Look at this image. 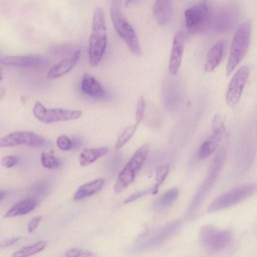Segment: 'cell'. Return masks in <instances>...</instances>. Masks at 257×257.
I'll return each instance as SVG.
<instances>
[{"label": "cell", "instance_id": "13", "mask_svg": "<svg viewBox=\"0 0 257 257\" xmlns=\"http://www.w3.org/2000/svg\"><path fill=\"white\" fill-rule=\"evenodd\" d=\"M184 43L183 32L178 31L173 37L169 64L170 73L172 76L178 72L183 54Z\"/></svg>", "mask_w": 257, "mask_h": 257}, {"label": "cell", "instance_id": "7", "mask_svg": "<svg viewBox=\"0 0 257 257\" xmlns=\"http://www.w3.org/2000/svg\"><path fill=\"white\" fill-rule=\"evenodd\" d=\"M148 150L149 146L146 144L136 151L119 175L114 187L116 193L122 192L134 181L136 176L146 159Z\"/></svg>", "mask_w": 257, "mask_h": 257}, {"label": "cell", "instance_id": "36", "mask_svg": "<svg viewBox=\"0 0 257 257\" xmlns=\"http://www.w3.org/2000/svg\"><path fill=\"white\" fill-rule=\"evenodd\" d=\"M5 197L6 192L4 191L1 190V192H0V198H1V200L2 201Z\"/></svg>", "mask_w": 257, "mask_h": 257}, {"label": "cell", "instance_id": "20", "mask_svg": "<svg viewBox=\"0 0 257 257\" xmlns=\"http://www.w3.org/2000/svg\"><path fill=\"white\" fill-rule=\"evenodd\" d=\"M109 151V148L106 147L85 148L80 154V165L83 167H87L92 164V163L95 162L98 159L106 155Z\"/></svg>", "mask_w": 257, "mask_h": 257}, {"label": "cell", "instance_id": "27", "mask_svg": "<svg viewBox=\"0 0 257 257\" xmlns=\"http://www.w3.org/2000/svg\"><path fill=\"white\" fill-rule=\"evenodd\" d=\"M213 136L220 142L223 139L226 129L224 122L219 115H216L213 122Z\"/></svg>", "mask_w": 257, "mask_h": 257}, {"label": "cell", "instance_id": "24", "mask_svg": "<svg viewBox=\"0 0 257 257\" xmlns=\"http://www.w3.org/2000/svg\"><path fill=\"white\" fill-rule=\"evenodd\" d=\"M178 195V190L176 188L171 189L162 194L157 201V206L160 207H167L172 204Z\"/></svg>", "mask_w": 257, "mask_h": 257}, {"label": "cell", "instance_id": "11", "mask_svg": "<svg viewBox=\"0 0 257 257\" xmlns=\"http://www.w3.org/2000/svg\"><path fill=\"white\" fill-rule=\"evenodd\" d=\"M46 140L41 136L29 131H17L9 134L0 140V147L6 148L25 145L31 147H41Z\"/></svg>", "mask_w": 257, "mask_h": 257}, {"label": "cell", "instance_id": "3", "mask_svg": "<svg viewBox=\"0 0 257 257\" xmlns=\"http://www.w3.org/2000/svg\"><path fill=\"white\" fill-rule=\"evenodd\" d=\"M232 239V233L227 229L221 230L211 225L202 226L199 232L201 246L211 253L221 252L226 248Z\"/></svg>", "mask_w": 257, "mask_h": 257}, {"label": "cell", "instance_id": "9", "mask_svg": "<svg viewBox=\"0 0 257 257\" xmlns=\"http://www.w3.org/2000/svg\"><path fill=\"white\" fill-rule=\"evenodd\" d=\"M209 17L206 0H200L198 4L185 11L186 27L191 32H200L207 27Z\"/></svg>", "mask_w": 257, "mask_h": 257}, {"label": "cell", "instance_id": "34", "mask_svg": "<svg viewBox=\"0 0 257 257\" xmlns=\"http://www.w3.org/2000/svg\"><path fill=\"white\" fill-rule=\"evenodd\" d=\"M41 216H37L32 219L28 226V231L29 233L32 232L37 228L39 223L42 220Z\"/></svg>", "mask_w": 257, "mask_h": 257}, {"label": "cell", "instance_id": "4", "mask_svg": "<svg viewBox=\"0 0 257 257\" xmlns=\"http://www.w3.org/2000/svg\"><path fill=\"white\" fill-rule=\"evenodd\" d=\"M226 153L223 149L218 153L212 163L207 176L196 193L189 209V215L194 214L203 201L204 199L212 190L224 166Z\"/></svg>", "mask_w": 257, "mask_h": 257}, {"label": "cell", "instance_id": "15", "mask_svg": "<svg viewBox=\"0 0 257 257\" xmlns=\"http://www.w3.org/2000/svg\"><path fill=\"white\" fill-rule=\"evenodd\" d=\"M81 89L85 95L91 98L102 99L106 96V91L101 84L89 74L84 75Z\"/></svg>", "mask_w": 257, "mask_h": 257}, {"label": "cell", "instance_id": "31", "mask_svg": "<svg viewBox=\"0 0 257 257\" xmlns=\"http://www.w3.org/2000/svg\"><path fill=\"white\" fill-rule=\"evenodd\" d=\"M66 257H96L95 253L81 249H72L67 251Z\"/></svg>", "mask_w": 257, "mask_h": 257}, {"label": "cell", "instance_id": "32", "mask_svg": "<svg viewBox=\"0 0 257 257\" xmlns=\"http://www.w3.org/2000/svg\"><path fill=\"white\" fill-rule=\"evenodd\" d=\"M17 162L16 157L13 156H8L2 159L1 164L7 169H10L16 165Z\"/></svg>", "mask_w": 257, "mask_h": 257}, {"label": "cell", "instance_id": "26", "mask_svg": "<svg viewBox=\"0 0 257 257\" xmlns=\"http://www.w3.org/2000/svg\"><path fill=\"white\" fill-rule=\"evenodd\" d=\"M41 162L43 167L53 170L59 166V162L53 152L43 151L41 155Z\"/></svg>", "mask_w": 257, "mask_h": 257}, {"label": "cell", "instance_id": "35", "mask_svg": "<svg viewBox=\"0 0 257 257\" xmlns=\"http://www.w3.org/2000/svg\"><path fill=\"white\" fill-rule=\"evenodd\" d=\"M19 239V237H14L4 241L1 245V248L5 249L17 243Z\"/></svg>", "mask_w": 257, "mask_h": 257}, {"label": "cell", "instance_id": "12", "mask_svg": "<svg viewBox=\"0 0 257 257\" xmlns=\"http://www.w3.org/2000/svg\"><path fill=\"white\" fill-rule=\"evenodd\" d=\"M180 221L173 222L159 231L157 235L139 245L141 249H147L156 247L175 234L181 227Z\"/></svg>", "mask_w": 257, "mask_h": 257}, {"label": "cell", "instance_id": "37", "mask_svg": "<svg viewBox=\"0 0 257 257\" xmlns=\"http://www.w3.org/2000/svg\"></svg>", "mask_w": 257, "mask_h": 257}, {"label": "cell", "instance_id": "14", "mask_svg": "<svg viewBox=\"0 0 257 257\" xmlns=\"http://www.w3.org/2000/svg\"><path fill=\"white\" fill-rule=\"evenodd\" d=\"M3 65L17 67H36L45 65L48 62L43 58L35 56L6 57L2 58Z\"/></svg>", "mask_w": 257, "mask_h": 257}, {"label": "cell", "instance_id": "17", "mask_svg": "<svg viewBox=\"0 0 257 257\" xmlns=\"http://www.w3.org/2000/svg\"><path fill=\"white\" fill-rule=\"evenodd\" d=\"M81 52L78 51L74 55L68 58L64 59L54 65L48 74L49 79L58 78L71 71L78 63L81 57Z\"/></svg>", "mask_w": 257, "mask_h": 257}, {"label": "cell", "instance_id": "25", "mask_svg": "<svg viewBox=\"0 0 257 257\" xmlns=\"http://www.w3.org/2000/svg\"><path fill=\"white\" fill-rule=\"evenodd\" d=\"M137 128L135 124L126 127L116 140L115 148L119 149L124 146L135 134Z\"/></svg>", "mask_w": 257, "mask_h": 257}, {"label": "cell", "instance_id": "1", "mask_svg": "<svg viewBox=\"0 0 257 257\" xmlns=\"http://www.w3.org/2000/svg\"><path fill=\"white\" fill-rule=\"evenodd\" d=\"M107 45L106 17L101 7L93 14L92 29L89 41L88 60L91 66H97L102 61Z\"/></svg>", "mask_w": 257, "mask_h": 257}, {"label": "cell", "instance_id": "18", "mask_svg": "<svg viewBox=\"0 0 257 257\" xmlns=\"http://www.w3.org/2000/svg\"><path fill=\"white\" fill-rule=\"evenodd\" d=\"M172 13L171 0H156L153 14L159 26L163 27L167 25L171 19Z\"/></svg>", "mask_w": 257, "mask_h": 257}, {"label": "cell", "instance_id": "28", "mask_svg": "<svg viewBox=\"0 0 257 257\" xmlns=\"http://www.w3.org/2000/svg\"><path fill=\"white\" fill-rule=\"evenodd\" d=\"M170 167L169 166H163L160 167L156 172V183L155 186L152 188V193L153 194H156L160 186L166 178L169 172Z\"/></svg>", "mask_w": 257, "mask_h": 257}, {"label": "cell", "instance_id": "22", "mask_svg": "<svg viewBox=\"0 0 257 257\" xmlns=\"http://www.w3.org/2000/svg\"><path fill=\"white\" fill-rule=\"evenodd\" d=\"M220 142L219 140L213 135L209 137L200 148L199 157L201 159H204L211 156L217 148Z\"/></svg>", "mask_w": 257, "mask_h": 257}, {"label": "cell", "instance_id": "21", "mask_svg": "<svg viewBox=\"0 0 257 257\" xmlns=\"http://www.w3.org/2000/svg\"><path fill=\"white\" fill-rule=\"evenodd\" d=\"M36 206V201L33 199L20 201L12 206L4 215V218H10L26 215L30 213Z\"/></svg>", "mask_w": 257, "mask_h": 257}, {"label": "cell", "instance_id": "2", "mask_svg": "<svg viewBox=\"0 0 257 257\" xmlns=\"http://www.w3.org/2000/svg\"><path fill=\"white\" fill-rule=\"evenodd\" d=\"M252 31V22L247 20L239 27L233 36L226 68L227 76H229L234 71L247 53L250 44Z\"/></svg>", "mask_w": 257, "mask_h": 257}, {"label": "cell", "instance_id": "8", "mask_svg": "<svg viewBox=\"0 0 257 257\" xmlns=\"http://www.w3.org/2000/svg\"><path fill=\"white\" fill-rule=\"evenodd\" d=\"M33 113L36 118L44 123L74 120L81 118L83 114L80 110H68L60 108L48 110L39 102L35 103Z\"/></svg>", "mask_w": 257, "mask_h": 257}, {"label": "cell", "instance_id": "16", "mask_svg": "<svg viewBox=\"0 0 257 257\" xmlns=\"http://www.w3.org/2000/svg\"><path fill=\"white\" fill-rule=\"evenodd\" d=\"M225 48V41L220 40L209 50L204 66L206 72L213 71L220 65L224 56Z\"/></svg>", "mask_w": 257, "mask_h": 257}, {"label": "cell", "instance_id": "23", "mask_svg": "<svg viewBox=\"0 0 257 257\" xmlns=\"http://www.w3.org/2000/svg\"><path fill=\"white\" fill-rule=\"evenodd\" d=\"M47 245L45 241H40L35 244L23 247L19 251L15 252L13 257H28L37 254L43 250Z\"/></svg>", "mask_w": 257, "mask_h": 257}, {"label": "cell", "instance_id": "5", "mask_svg": "<svg viewBox=\"0 0 257 257\" xmlns=\"http://www.w3.org/2000/svg\"><path fill=\"white\" fill-rule=\"evenodd\" d=\"M257 192V184L242 185L217 198L207 208L208 213H214L235 205L253 196Z\"/></svg>", "mask_w": 257, "mask_h": 257}, {"label": "cell", "instance_id": "29", "mask_svg": "<svg viewBox=\"0 0 257 257\" xmlns=\"http://www.w3.org/2000/svg\"><path fill=\"white\" fill-rule=\"evenodd\" d=\"M146 109V101L143 96H140L137 102L136 110L135 125L138 127L144 118Z\"/></svg>", "mask_w": 257, "mask_h": 257}, {"label": "cell", "instance_id": "33", "mask_svg": "<svg viewBox=\"0 0 257 257\" xmlns=\"http://www.w3.org/2000/svg\"><path fill=\"white\" fill-rule=\"evenodd\" d=\"M152 189H151L149 190L143 191V192H139L136 193H135L131 195L130 197H129L127 199H126L124 201V203H128L129 202H131L132 201H133L142 197H143L149 193H152Z\"/></svg>", "mask_w": 257, "mask_h": 257}, {"label": "cell", "instance_id": "10", "mask_svg": "<svg viewBox=\"0 0 257 257\" xmlns=\"http://www.w3.org/2000/svg\"><path fill=\"white\" fill-rule=\"evenodd\" d=\"M250 72L248 65L241 67L232 77L227 92L226 103L233 108L239 103Z\"/></svg>", "mask_w": 257, "mask_h": 257}, {"label": "cell", "instance_id": "19", "mask_svg": "<svg viewBox=\"0 0 257 257\" xmlns=\"http://www.w3.org/2000/svg\"><path fill=\"white\" fill-rule=\"evenodd\" d=\"M104 184V179H98L82 185L75 194L74 200H82L96 194L102 189Z\"/></svg>", "mask_w": 257, "mask_h": 257}, {"label": "cell", "instance_id": "6", "mask_svg": "<svg viewBox=\"0 0 257 257\" xmlns=\"http://www.w3.org/2000/svg\"><path fill=\"white\" fill-rule=\"evenodd\" d=\"M111 17L115 29L125 41L130 51L134 55H141L142 50L135 31L116 4H112Z\"/></svg>", "mask_w": 257, "mask_h": 257}, {"label": "cell", "instance_id": "30", "mask_svg": "<svg viewBox=\"0 0 257 257\" xmlns=\"http://www.w3.org/2000/svg\"><path fill=\"white\" fill-rule=\"evenodd\" d=\"M57 144L60 149L63 151L71 150L73 146L72 140L65 135H62L58 138Z\"/></svg>", "mask_w": 257, "mask_h": 257}]
</instances>
